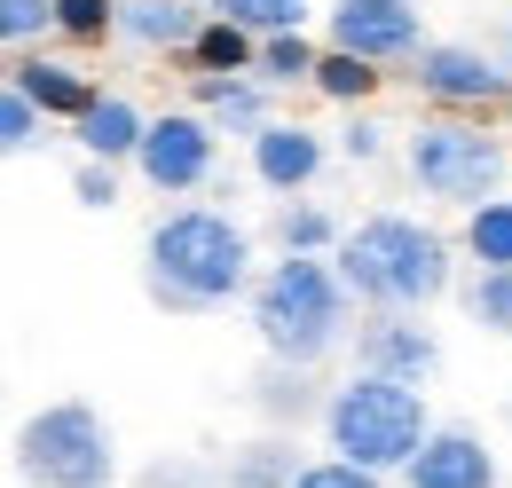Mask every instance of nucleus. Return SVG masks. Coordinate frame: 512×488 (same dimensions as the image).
<instances>
[{"label":"nucleus","instance_id":"7ed1b4c3","mask_svg":"<svg viewBox=\"0 0 512 488\" xmlns=\"http://www.w3.org/2000/svg\"><path fill=\"white\" fill-rule=\"evenodd\" d=\"M253 331L268 347V363H300L323 370L363 323H355V292L331 260H268L253 284Z\"/></svg>","mask_w":512,"mask_h":488},{"label":"nucleus","instance_id":"aec40b11","mask_svg":"<svg viewBox=\"0 0 512 488\" xmlns=\"http://www.w3.org/2000/svg\"><path fill=\"white\" fill-rule=\"evenodd\" d=\"M260 63V40L253 32H237V24H221V16H205V32H197V48L182 56L190 79H245Z\"/></svg>","mask_w":512,"mask_h":488},{"label":"nucleus","instance_id":"f8f14e48","mask_svg":"<svg viewBox=\"0 0 512 488\" xmlns=\"http://www.w3.org/2000/svg\"><path fill=\"white\" fill-rule=\"evenodd\" d=\"M402 488H497V449L473 426H434V441L418 449Z\"/></svg>","mask_w":512,"mask_h":488},{"label":"nucleus","instance_id":"9d476101","mask_svg":"<svg viewBox=\"0 0 512 488\" xmlns=\"http://www.w3.org/2000/svg\"><path fill=\"white\" fill-rule=\"evenodd\" d=\"M355 370H371V378H402V386H434V370H442V339L418 323V315H363V331H355Z\"/></svg>","mask_w":512,"mask_h":488},{"label":"nucleus","instance_id":"39448f33","mask_svg":"<svg viewBox=\"0 0 512 488\" xmlns=\"http://www.w3.org/2000/svg\"><path fill=\"white\" fill-rule=\"evenodd\" d=\"M16 481L24 488H111L119 433L95 402H40L16 426Z\"/></svg>","mask_w":512,"mask_h":488},{"label":"nucleus","instance_id":"c756f323","mask_svg":"<svg viewBox=\"0 0 512 488\" xmlns=\"http://www.w3.org/2000/svg\"><path fill=\"white\" fill-rule=\"evenodd\" d=\"M300 488H386V473H363V465H347V457H316Z\"/></svg>","mask_w":512,"mask_h":488},{"label":"nucleus","instance_id":"473e14b6","mask_svg":"<svg viewBox=\"0 0 512 488\" xmlns=\"http://www.w3.org/2000/svg\"><path fill=\"white\" fill-rule=\"evenodd\" d=\"M505 426H512V402H505Z\"/></svg>","mask_w":512,"mask_h":488},{"label":"nucleus","instance_id":"a211bd4d","mask_svg":"<svg viewBox=\"0 0 512 488\" xmlns=\"http://www.w3.org/2000/svg\"><path fill=\"white\" fill-rule=\"evenodd\" d=\"M308 465H316V457H300L292 433H260V441H245V449L221 457V488H300Z\"/></svg>","mask_w":512,"mask_h":488},{"label":"nucleus","instance_id":"7c9ffc66","mask_svg":"<svg viewBox=\"0 0 512 488\" xmlns=\"http://www.w3.org/2000/svg\"><path fill=\"white\" fill-rule=\"evenodd\" d=\"M339 150H347L355 166H371V158L386 150V126L371 119V111H347V126H339Z\"/></svg>","mask_w":512,"mask_h":488},{"label":"nucleus","instance_id":"2eb2a0df","mask_svg":"<svg viewBox=\"0 0 512 488\" xmlns=\"http://www.w3.org/2000/svg\"><path fill=\"white\" fill-rule=\"evenodd\" d=\"M268 95H276V87H260L253 71H245V79H190V111H197L205 126H213V134H237L245 150H253L260 134L276 126Z\"/></svg>","mask_w":512,"mask_h":488},{"label":"nucleus","instance_id":"6ab92c4d","mask_svg":"<svg viewBox=\"0 0 512 488\" xmlns=\"http://www.w3.org/2000/svg\"><path fill=\"white\" fill-rule=\"evenodd\" d=\"M268 237L284 244V260H331V252L347 244V221H339L331 205H316V197H292V205H276Z\"/></svg>","mask_w":512,"mask_h":488},{"label":"nucleus","instance_id":"2f4dec72","mask_svg":"<svg viewBox=\"0 0 512 488\" xmlns=\"http://www.w3.org/2000/svg\"><path fill=\"white\" fill-rule=\"evenodd\" d=\"M505 63H512V24H505Z\"/></svg>","mask_w":512,"mask_h":488},{"label":"nucleus","instance_id":"393cba45","mask_svg":"<svg viewBox=\"0 0 512 488\" xmlns=\"http://www.w3.org/2000/svg\"><path fill=\"white\" fill-rule=\"evenodd\" d=\"M457 307H465L481 331L512 339V276H489V268H473V276L457 284Z\"/></svg>","mask_w":512,"mask_h":488},{"label":"nucleus","instance_id":"cd10ccee","mask_svg":"<svg viewBox=\"0 0 512 488\" xmlns=\"http://www.w3.org/2000/svg\"><path fill=\"white\" fill-rule=\"evenodd\" d=\"M48 32H56V0H0V40H8V56H32Z\"/></svg>","mask_w":512,"mask_h":488},{"label":"nucleus","instance_id":"423d86ee","mask_svg":"<svg viewBox=\"0 0 512 488\" xmlns=\"http://www.w3.org/2000/svg\"><path fill=\"white\" fill-rule=\"evenodd\" d=\"M402 166H410V182L426 189V197H442V205H465V213H481L489 197H505V134H489V119H418L410 126V142H402Z\"/></svg>","mask_w":512,"mask_h":488},{"label":"nucleus","instance_id":"c85d7f7f","mask_svg":"<svg viewBox=\"0 0 512 488\" xmlns=\"http://www.w3.org/2000/svg\"><path fill=\"white\" fill-rule=\"evenodd\" d=\"M71 197H79L87 213H111V205H119V166H95V158H79V166H71Z\"/></svg>","mask_w":512,"mask_h":488},{"label":"nucleus","instance_id":"1a4fd4ad","mask_svg":"<svg viewBox=\"0 0 512 488\" xmlns=\"http://www.w3.org/2000/svg\"><path fill=\"white\" fill-rule=\"evenodd\" d=\"M134 174L158 189V197H190L221 174V134L197 119V111H158L142 150H134Z\"/></svg>","mask_w":512,"mask_h":488},{"label":"nucleus","instance_id":"4468645a","mask_svg":"<svg viewBox=\"0 0 512 488\" xmlns=\"http://www.w3.org/2000/svg\"><path fill=\"white\" fill-rule=\"evenodd\" d=\"M8 87H16V95H32L48 119H64V126H79L87 111H95V95H103V87H95L79 63L40 56V48H32V56H8Z\"/></svg>","mask_w":512,"mask_h":488},{"label":"nucleus","instance_id":"412c9836","mask_svg":"<svg viewBox=\"0 0 512 488\" xmlns=\"http://www.w3.org/2000/svg\"><path fill=\"white\" fill-rule=\"evenodd\" d=\"M465 260L489 268V276H512V197H489L481 213H465Z\"/></svg>","mask_w":512,"mask_h":488},{"label":"nucleus","instance_id":"a878e982","mask_svg":"<svg viewBox=\"0 0 512 488\" xmlns=\"http://www.w3.org/2000/svg\"><path fill=\"white\" fill-rule=\"evenodd\" d=\"M56 134H48V111L32 103V95H16V87H0V150L8 158H24V150H48Z\"/></svg>","mask_w":512,"mask_h":488},{"label":"nucleus","instance_id":"9b49d317","mask_svg":"<svg viewBox=\"0 0 512 488\" xmlns=\"http://www.w3.org/2000/svg\"><path fill=\"white\" fill-rule=\"evenodd\" d=\"M323 158H331V142H323L308 119H276L268 134L253 142V182L268 189V197H308V182L323 174Z\"/></svg>","mask_w":512,"mask_h":488},{"label":"nucleus","instance_id":"4be33fe9","mask_svg":"<svg viewBox=\"0 0 512 488\" xmlns=\"http://www.w3.org/2000/svg\"><path fill=\"white\" fill-rule=\"evenodd\" d=\"M379 87H386L379 63L323 48V63H316V95H323V103H339V111H371V95H379Z\"/></svg>","mask_w":512,"mask_h":488},{"label":"nucleus","instance_id":"5701e85b","mask_svg":"<svg viewBox=\"0 0 512 488\" xmlns=\"http://www.w3.org/2000/svg\"><path fill=\"white\" fill-rule=\"evenodd\" d=\"M316 63H323V48L308 32H276V40H260L253 79L260 87H316Z\"/></svg>","mask_w":512,"mask_h":488},{"label":"nucleus","instance_id":"b1692460","mask_svg":"<svg viewBox=\"0 0 512 488\" xmlns=\"http://www.w3.org/2000/svg\"><path fill=\"white\" fill-rule=\"evenodd\" d=\"M308 8H316V0H205V16H221V24L253 32V40L300 32V24H308Z\"/></svg>","mask_w":512,"mask_h":488},{"label":"nucleus","instance_id":"bb28decb","mask_svg":"<svg viewBox=\"0 0 512 488\" xmlns=\"http://www.w3.org/2000/svg\"><path fill=\"white\" fill-rule=\"evenodd\" d=\"M56 32H64L71 48L119 40V0H56Z\"/></svg>","mask_w":512,"mask_h":488},{"label":"nucleus","instance_id":"ddd939ff","mask_svg":"<svg viewBox=\"0 0 512 488\" xmlns=\"http://www.w3.org/2000/svg\"><path fill=\"white\" fill-rule=\"evenodd\" d=\"M253 410L268 418V433H292V441H300V426H323V410H331V386H323V370L260 363V370H253Z\"/></svg>","mask_w":512,"mask_h":488},{"label":"nucleus","instance_id":"f03ea898","mask_svg":"<svg viewBox=\"0 0 512 488\" xmlns=\"http://www.w3.org/2000/svg\"><path fill=\"white\" fill-rule=\"evenodd\" d=\"M331 268L371 315H426L434 300L457 292V244L410 213H363L347 244L331 252Z\"/></svg>","mask_w":512,"mask_h":488},{"label":"nucleus","instance_id":"6e6552de","mask_svg":"<svg viewBox=\"0 0 512 488\" xmlns=\"http://www.w3.org/2000/svg\"><path fill=\"white\" fill-rule=\"evenodd\" d=\"M323 48L394 71V63H418L434 40H426V8L418 0H339L323 16Z\"/></svg>","mask_w":512,"mask_h":488},{"label":"nucleus","instance_id":"20e7f679","mask_svg":"<svg viewBox=\"0 0 512 488\" xmlns=\"http://www.w3.org/2000/svg\"><path fill=\"white\" fill-rule=\"evenodd\" d=\"M426 441H434V410H426L418 386L371 378V370L331 386V410H323V449L331 457H347L363 473H410Z\"/></svg>","mask_w":512,"mask_h":488},{"label":"nucleus","instance_id":"f257e3e1","mask_svg":"<svg viewBox=\"0 0 512 488\" xmlns=\"http://www.w3.org/2000/svg\"><path fill=\"white\" fill-rule=\"evenodd\" d=\"M260 268L253 237L221 205H174L142 237V292L166 315H221L229 300H253Z\"/></svg>","mask_w":512,"mask_h":488},{"label":"nucleus","instance_id":"dca6fc26","mask_svg":"<svg viewBox=\"0 0 512 488\" xmlns=\"http://www.w3.org/2000/svg\"><path fill=\"white\" fill-rule=\"evenodd\" d=\"M197 32H205V8L197 0H119V40L142 56H190Z\"/></svg>","mask_w":512,"mask_h":488},{"label":"nucleus","instance_id":"0eeeda50","mask_svg":"<svg viewBox=\"0 0 512 488\" xmlns=\"http://www.w3.org/2000/svg\"><path fill=\"white\" fill-rule=\"evenodd\" d=\"M410 87L442 111V119H489L512 103V63H497L473 40H434L426 56L410 63Z\"/></svg>","mask_w":512,"mask_h":488},{"label":"nucleus","instance_id":"f3484780","mask_svg":"<svg viewBox=\"0 0 512 488\" xmlns=\"http://www.w3.org/2000/svg\"><path fill=\"white\" fill-rule=\"evenodd\" d=\"M142 134H150V119L134 111L127 95H95V111L71 126V142H79V158H95V166H134V150H142Z\"/></svg>","mask_w":512,"mask_h":488}]
</instances>
